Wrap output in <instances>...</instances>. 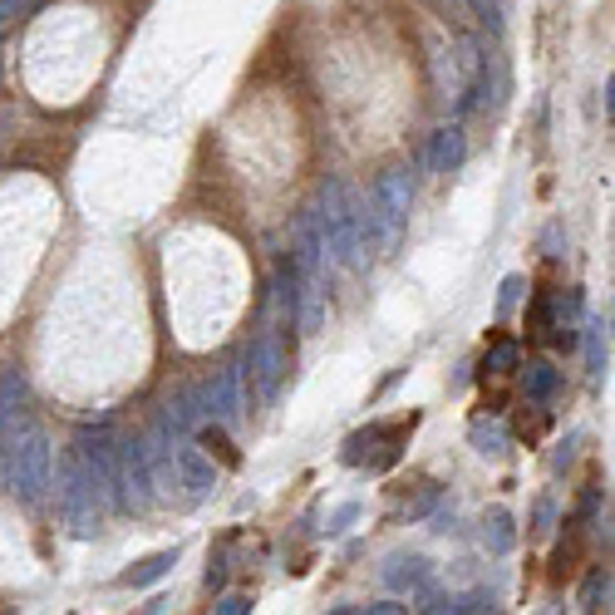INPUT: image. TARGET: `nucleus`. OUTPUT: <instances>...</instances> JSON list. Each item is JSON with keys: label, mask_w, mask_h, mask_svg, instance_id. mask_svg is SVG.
Returning <instances> with one entry per match:
<instances>
[{"label": "nucleus", "mask_w": 615, "mask_h": 615, "mask_svg": "<svg viewBox=\"0 0 615 615\" xmlns=\"http://www.w3.org/2000/svg\"><path fill=\"white\" fill-rule=\"evenodd\" d=\"M6 458H10V493H15V503L40 507L50 497V483H55V468H50V458H55L50 433L35 429V423H30L25 433H10Z\"/></svg>", "instance_id": "obj_1"}, {"label": "nucleus", "mask_w": 615, "mask_h": 615, "mask_svg": "<svg viewBox=\"0 0 615 615\" xmlns=\"http://www.w3.org/2000/svg\"><path fill=\"white\" fill-rule=\"evenodd\" d=\"M365 207H369V217H375L379 241H395L399 231H404L409 207H413V177L404 173V168H389V173H379L375 183H369Z\"/></svg>", "instance_id": "obj_2"}, {"label": "nucleus", "mask_w": 615, "mask_h": 615, "mask_svg": "<svg viewBox=\"0 0 615 615\" xmlns=\"http://www.w3.org/2000/svg\"><path fill=\"white\" fill-rule=\"evenodd\" d=\"M291 331L295 325L276 321V325H261L257 341H251L247 359H251V379H257L261 404H271L276 389H281V379H285V369H291Z\"/></svg>", "instance_id": "obj_3"}, {"label": "nucleus", "mask_w": 615, "mask_h": 615, "mask_svg": "<svg viewBox=\"0 0 615 615\" xmlns=\"http://www.w3.org/2000/svg\"><path fill=\"white\" fill-rule=\"evenodd\" d=\"M74 453H79V463L94 478V487H99L104 497H114V468H119V433H114V423L109 419L84 423L79 439H74Z\"/></svg>", "instance_id": "obj_4"}, {"label": "nucleus", "mask_w": 615, "mask_h": 615, "mask_svg": "<svg viewBox=\"0 0 615 615\" xmlns=\"http://www.w3.org/2000/svg\"><path fill=\"white\" fill-rule=\"evenodd\" d=\"M197 409H203V419L212 423H237V413H241V369L237 365H227V369H217V375L203 385V395H197Z\"/></svg>", "instance_id": "obj_5"}, {"label": "nucleus", "mask_w": 615, "mask_h": 615, "mask_svg": "<svg viewBox=\"0 0 615 615\" xmlns=\"http://www.w3.org/2000/svg\"><path fill=\"white\" fill-rule=\"evenodd\" d=\"M173 468H177V487H193L197 497H207L212 487H217V463L207 458V449L193 439V433H183V439H173Z\"/></svg>", "instance_id": "obj_6"}, {"label": "nucleus", "mask_w": 615, "mask_h": 615, "mask_svg": "<svg viewBox=\"0 0 615 615\" xmlns=\"http://www.w3.org/2000/svg\"><path fill=\"white\" fill-rule=\"evenodd\" d=\"M385 586L409 601H423V591H433V567L423 557H413V551H395L385 561Z\"/></svg>", "instance_id": "obj_7"}, {"label": "nucleus", "mask_w": 615, "mask_h": 615, "mask_svg": "<svg viewBox=\"0 0 615 615\" xmlns=\"http://www.w3.org/2000/svg\"><path fill=\"white\" fill-rule=\"evenodd\" d=\"M463 163H468V129H463V119H453V123H443V129L433 133L429 168L439 177H453V173H463Z\"/></svg>", "instance_id": "obj_8"}, {"label": "nucleus", "mask_w": 615, "mask_h": 615, "mask_svg": "<svg viewBox=\"0 0 615 615\" xmlns=\"http://www.w3.org/2000/svg\"><path fill=\"white\" fill-rule=\"evenodd\" d=\"M522 369V395H527V404H551V395L561 389V369L551 365V359H527V365H517Z\"/></svg>", "instance_id": "obj_9"}, {"label": "nucleus", "mask_w": 615, "mask_h": 615, "mask_svg": "<svg viewBox=\"0 0 615 615\" xmlns=\"http://www.w3.org/2000/svg\"><path fill=\"white\" fill-rule=\"evenodd\" d=\"M177 567V547L173 551H153V557H143L138 567H129L119 576V586H129V591H143V586H158V581L168 576V571Z\"/></svg>", "instance_id": "obj_10"}, {"label": "nucleus", "mask_w": 615, "mask_h": 615, "mask_svg": "<svg viewBox=\"0 0 615 615\" xmlns=\"http://www.w3.org/2000/svg\"><path fill=\"white\" fill-rule=\"evenodd\" d=\"M483 547L493 551V557H507V551L517 547V522L507 507H493V512L483 517Z\"/></svg>", "instance_id": "obj_11"}, {"label": "nucleus", "mask_w": 615, "mask_h": 615, "mask_svg": "<svg viewBox=\"0 0 615 615\" xmlns=\"http://www.w3.org/2000/svg\"><path fill=\"white\" fill-rule=\"evenodd\" d=\"M20 404H25V375H20V369H6V375H0V443L10 439V419L20 413Z\"/></svg>", "instance_id": "obj_12"}, {"label": "nucleus", "mask_w": 615, "mask_h": 615, "mask_svg": "<svg viewBox=\"0 0 615 615\" xmlns=\"http://www.w3.org/2000/svg\"><path fill=\"white\" fill-rule=\"evenodd\" d=\"M197 419H203V409H197V395L187 389V395H177L173 404H168V413H163V429L173 433V439H183V433H193V429H197Z\"/></svg>", "instance_id": "obj_13"}, {"label": "nucleus", "mask_w": 615, "mask_h": 615, "mask_svg": "<svg viewBox=\"0 0 615 615\" xmlns=\"http://www.w3.org/2000/svg\"><path fill=\"white\" fill-rule=\"evenodd\" d=\"M611 321H586V369L591 375H606V365H611Z\"/></svg>", "instance_id": "obj_14"}, {"label": "nucleus", "mask_w": 615, "mask_h": 615, "mask_svg": "<svg viewBox=\"0 0 615 615\" xmlns=\"http://www.w3.org/2000/svg\"><path fill=\"white\" fill-rule=\"evenodd\" d=\"M197 443L207 449V458H222L227 468H237L241 463V453L231 449V439H227V423H207V429H197Z\"/></svg>", "instance_id": "obj_15"}, {"label": "nucleus", "mask_w": 615, "mask_h": 615, "mask_svg": "<svg viewBox=\"0 0 615 615\" xmlns=\"http://www.w3.org/2000/svg\"><path fill=\"white\" fill-rule=\"evenodd\" d=\"M611 606V567H591L581 586V611H606Z\"/></svg>", "instance_id": "obj_16"}, {"label": "nucleus", "mask_w": 615, "mask_h": 615, "mask_svg": "<svg viewBox=\"0 0 615 615\" xmlns=\"http://www.w3.org/2000/svg\"><path fill=\"white\" fill-rule=\"evenodd\" d=\"M468 439H473V449H478L483 458H497V453H507V429H503V423H487V419H473Z\"/></svg>", "instance_id": "obj_17"}, {"label": "nucleus", "mask_w": 615, "mask_h": 615, "mask_svg": "<svg viewBox=\"0 0 615 615\" xmlns=\"http://www.w3.org/2000/svg\"><path fill=\"white\" fill-rule=\"evenodd\" d=\"M551 527H557V497L542 493L532 503V517H527V537H551Z\"/></svg>", "instance_id": "obj_18"}, {"label": "nucleus", "mask_w": 615, "mask_h": 615, "mask_svg": "<svg viewBox=\"0 0 615 615\" xmlns=\"http://www.w3.org/2000/svg\"><path fill=\"white\" fill-rule=\"evenodd\" d=\"M517 365H522V349H517L512 341H503V345H493V355L483 359V375L497 379V375H507V369H517Z\"/></svg>", "instance_id": "obj_19"}, {"label": "nucleus", "mask_w": 615, "mask_h": 615, "mask_svg": "<svg viewBox=\"0 0 615 615\" xmlns=\"http://www.w3.org/2000/svg\"><path fill=\"white\" fill-rule=\"evenodd\" d=\"M478 10V25L487 30L493 40H503V25H507V0H473Z\"/></svg>", "instance_id": "obj_20"}, {"label": "nucleus", "mask_w": 615, "mask_h": 615, "mask_svg": "<svg viewBox=\"0 0 615 615\" xmlns=\"http://www.w3.org/2000/svg\"><path fill=\"white\" fill-rule=\"evenodd\" d=\"M527 295V276H507L503 285H497V315H512V305Z\"/></svg>", "instance_id": "obj_21"}, {"label": "nucleus", "mask_w": 615, "mask_h": 615, "mask_svg": "<svg viewBox=\"0 0 615 615\" xmlns=\"http://www.w3.org/2000/svg\"><path fill=\"white\" fill-rule=\"evenodd\" d=\"M355 517H359V503H341V507L331 512V522H325V537H345Z\"/></svg>", "instance_id": "obj_22"}, {"label": "nucleus", "mask_w": 615, "mask_h": 615, "mask_svg": "<svg viewBox=\"0 0 615 615\" xmlns=\"http://www.w3.org/2000/svg\"><path fill=\"white\" fill-rule=\"evenodd\" d=\"M542 257H547V261H561V257H567V231H561V222H551V227L542 231Z\"/></svg>", "instance_id": "obj_23"}, {"label": "nucleus", "mask_w": 615, "mask_h": 615, "mask_svg": "<svg viewBox=\"0 0 615 615\" xmlns=\"http://www.w3.org/2000/svg\"><path fill=\"white\" fill-rule=\"evenodd\" d=\"M576 443H581V433H567V439L557 443V453H551V468H571V458H576Z\"/></svg>", "instance_id": "obj_24"}, {"label": "nucleus", "mask_w": 615, "mask_h": 615, "mask_svg": "<svg viewBox=\"0 0 615 615\" xmlns=\"http://www.w3.org/2000/svg\"><path fill=\"white\" fill-rule=\"evenodd\" d=\"M222 586H227V547L207 561V591H222Z\"/></svg>", "instance_id": "obj_25"}, {"label": "nucleus", "mask_w": 615, "mask_h": 615, "mask_svg": "<svg viewBox=\"0 0 615 615\" xmlns=\"http://www.w3.org/2000/svg\"><path fill=\"white\" fill-rule=\"evenodd\" d=\"M212 611H217V615H247L251 611V596H222Z\"/></svg>", "instance_id": "obj_26"}, {"label": "nucleus", "mask_w": 615, "mask_h": 615, "mask_svg": "<svg viewBox=\"0 0 615 615\" xmlns=\"http://www.w3.org/2000/svg\"><path fill=\"white\" fill-rule=\"evenodd\" d=\"M365 611L369 615H399V611H409V606H399V601H369Z\"/></svg>", "instance_id": "obj_27"}]
</instances>
